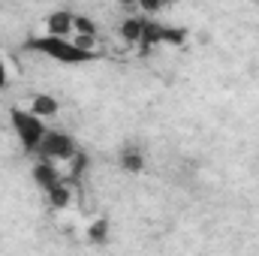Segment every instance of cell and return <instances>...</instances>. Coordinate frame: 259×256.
Returning a JSON list of instances; mask_svg holds the SVG:
<instances>
[{
  "label": "cell",
  "instance_id": "obj_9",
  "mask_svg": "<svg viewBox=\"0 0 259 256\" xmlns=\"http://www.w3.org/2000/svg\"><path fill=\"white\" fill-rule=\"evenodd\" d=\"M88 235H91V241H106V235H109V220L91 223V226H88Z\"/></svg>",
  "mask_w": 259,
  "mask_h": 256
},
{
  "label": "cell",
  "instance_id": "obj_5",
  "mask_svg": "<svg viewBox=\"0 0 259 256\" xmlns=\"http://www.w3.org/2000/svg\"><path fill=\"white\" fill-rule=\"evenodd\" d=\"M30 109L39 115V118H55L58 115V109H61V103H58V97H52V94H33V100H30Z\"/></svg>",
  "mask_w": 259,
  "mask_h": 256
},
{
  "label": "cell",
  "instance_id": "obj_6",
  "mask_svg": "<svg viewBox=\"0 0 259 256\" xmlns=\"http://www.w3.org/2000/svg\"><path fill=\"white\" fill-rule=\"evenodd\" d=\"M145 21L148 18H127L121 24V36L127 42H145Z\"/></svg>",
  "mask_w": 259,
  "mask_h": 256
},
{
  "label": "cell",
  "instance_id": "obj_7",
  "mask_svg": "<svg viewBox=\"0 0 259 256\" xmlns=\"http://www.w3.org/2000/svg\"><path fill=\"white\" fill-rule=\"evenodd\" d=\"M69 196H72V193H69V184H66V181H61V184H55V187L46 190V199H49L52 208H66V205H69Z\"/></svg>",
  "mask_w": 259,
  "mask_h": 256
},
{
  "label": "cell",
  "instance_id": "obj_10",
  "mask_svg": "<svg viewBox=\"0 0 259 256\" xmlns=\"http://www.w3.org/2000/svg\"><path fill=\"white\" fill-rule=\"evenodd\" d=\"M124 166H127V169H133V172H136V169H142V157H139V154H136V151H133V154H124Z\"/></svg>",
  "mask_w": 259,
  "mask_h": 256
},
{
  "label": "cell",
  "instance_id": "obj_2",
  "mask_svg": "<svg viewBox=\"0 0 259 256\" xmlns=\"http://www.w3.org/2000/svg\"><path fill=\"white\" fill-rule=\"evenodd\" d=\"M9 127H12L18 145H21L27 154H36L39 145H42V139H46V133H49L46 118H39L30 106H27V109L12 106V109H9Z\"/></svg>",
  "mask_w": 259,
  "mask_h": 256
},
{
  "label": "cell",
  "instance_id": "obj_8",
  "mask_svg": "<svg viewBox=\"0 0 259 256\" xmlns=\"http://www.w3.org/2000/svg\"><path fill=\"white\" fill-rule=\"evenodd\" d=\"M172 0H136V6L142 9V15H154V12H163Z\"/></svg>",
  "mask_w": 259,
  "mask_h": 256
},
{
  "label": "cell",
  "instance_id": "obj_12",
  "mask_svg": "<svg viewBox=\"0 0 259 256\" xmlns=\"http://www.w3.org/2000/svg\"><path fill=\"white\" fill-rule=\"evenodd\" d=\"M118 3H124V6H130V3H136V0H118Z\"/></svg>",
  "mask_w": 259,
  "mask_h": 256
},
{
  "label": "cell",
  "instance_id": "obj_11",
  "mask_svg": "<svg viewBox=\"0 0 259 256\" xmlns=\"http://www.w3.org/2000/svg\"><path fill=\"white\" fill-rule=\"evenodd\" d=\"M6 81H9V69L3 64V58H0V88H6Z\"/></svg>",
  "mask_w": 259,
  "mask_h": 256
},
{
  "label": "cell",
  "instance_id": "obj_1",
  "mask_svg": "<svg viewBox=\"0 0 259 256\" xmlns=\"http://www.w3.org/2000/svg\"><path fill=\"white\" fill-rule=\"evenodd\" d=\"M30 52H39L58 64H69V66H78V64H91L97 61V52L94 49H84L81 42H75L72 36H55V33H42V36H33L27 42Z\"/></svg>",
  "mask_w": 259,
  "mask_h": 256
},
{
  "label": "cell",
  "instance_id": "obj_3",
  "mask_svg": "<svg viewBox=\"0 0 259 256\" xmlns=\"http://www.w3.org/2000/svg\"><path fill=\"white\" fill-rule=\"evenodd\" d=\"M75 154H78V148H75L72 136H66V133H61V130H52V127H49L42 145H39V151H36V157L55 160V163H66V160H72Z\"/></svg>",
  "mask_w": 259,
  "mask_h": 256
},
{
  "label": "cell",
  "instance_id": "obj_4",
  "mask_svg": "<svg viewBox=\"0 0 259 256\" xmlns=\"http://www.w3.org/2000/svg\"><path fill=\"white\" fill-rule=\"evenodd\" d=\"M72 12L58 9L52 15H46V33H55V36H72Z\"/></svg>",
  "mask_w": 259,
  "mask_h": 256
}]
</instances>
